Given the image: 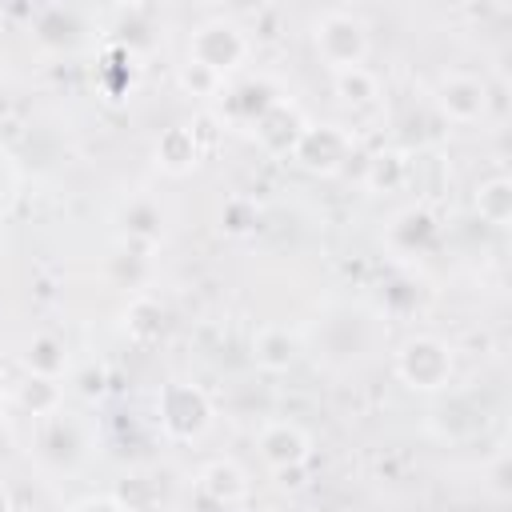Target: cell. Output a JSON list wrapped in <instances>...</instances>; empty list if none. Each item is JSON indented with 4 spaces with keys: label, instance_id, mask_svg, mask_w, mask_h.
<instances>
[{
    "label": "cell",
    "instance_id": "obj_2",
    "mask_svg": "<svg viewBox=\"0 0 512 512\" xmlns=\"http://www.w3.org/2000/svg\"><path fill=\"white\" fill-rule=\"evenodd\" d=\"M396 372H400V380H404L408 388L436 392V388H444L448 376H452V356H448V348H444L440 340L416 336V340H408V344L400 348Z\"/></svg>",
    "mask_w": 512,
    "mask_h": 512
},
{
    "label": "cell",
    "instance_id": "obj_18",
    "mask_svg": "<svg viewBox=\"0 0 512 512\" xmlns=\"http://www.w3.org/2000/svg\"><path fill=\"white\" fill-rule=\"evenodd\" d=\"M0 512H12V500H8V492L0 488Z\"/></svg>",
    "mask_w": 512,
    "mask_h": 512
},
{
    "label": "cell",
    "instance_id": "obj_14",
    "mask_svg": "<svg viewBox=\"0 0 512 512\" xmlns=\"http://www.w3.org/2000/svg\"><path fill=\"white\" fill-rule=\"evenodd\" d=\"M336 88L344 100H372L376 96V80L372 72L360 64V68H348V72H336Z\"/></svg>",
    "mask_w": 512,
    "mask_h": 512
},
{
    "label": "cell",
    "instance_id": "obj_9",
    "mask_svg": "<svg viewBox=\"0 0 512 512\" xmlns=\"http://www.w3.org/2000/svg\"><path fill=\"white\" fill-rule=\"evenodd\" d=\"M156 156H160V164H164L168 172H188V168L196 164V132L184 128V124L168 128V132L160 136V144H156Z\"/></svg>",
    "mask_w": 512,
    "mask_h": 512
},
{
    "label": "cell",
    "instance_id": "obj_5",
    "mask_svg": "<svg viewBox=\"0 0 512 512\" xmlns=\"http://www.w3.org/2000/svg\"><path fill=\"white\" fill-rule=\"evenodd\" d=\"M292 156L308 168V172H336L340 160L348 156V136L332 124L324 128H304L300 140L292 144Z\"/></svg>",
    "mask_w": 512,
    "mask_h": 512
},
{
    "label": "cell",
    "instance_id": "obj_6",
    "mask_svg": "<svg viewBox=\"0 0 512 512\" xmlns=\"http://www.w3.org/2000/svg\"><path fill=\"white\" fill-rule=\"evenodd\" d=\"M436 104H440V112H444L448 120H456V124H472V120H480V116H484L488 92H484V84H480V80L452 72V76H444V80H440Z\"/></svg>",
    "mask_w": 512,
    "mask_h": 512
},
{
    "label": "cell",
    "instance_id": "obj_17",
    "mask_svg": "<svg viewBox=\"0 0 512 512\" xmlns=\"http://www.w3.org/2000/svg\"><path fill=\"white\" fill-rule=\"evenodd\" d=\"M76 512H124L116 500H88V504H80Z\"/></svg>",
    "mask_w": 512,
    "mask_h": 512
},
{
    "label": "cell",
    "instance_id": "obj_11",
    "mask_svg": "<svg viewBox=\"0 0 512 512\" xmlns=\"http://www.w3.org/2000/svg\"><path fill=\"white\" fill-rule=\"evenodd\" d=\"M292 360H296V340L284 328H264L256 336V364L260 368L284 372V368H292Z\"/></svg>",
    "mask_w": 512,
    "mask_h": 512
},
{
    "label": "cell",
    "instance_id": "obj_10",
    "mask_svg": "<svg viewBox=\"0 0 512 512\" xmlns=\"http://www.w3.org/2000/svg\"><path fill=\"white\" fill-rule=\"evenodd\" d=\"M476 212L496 228H504L512 220V184H508V176H492L476 188Z\"/></svg>",
    "mask_w": 512,
    "mask_h": 512
},
{
    "label": "cell",
    "instance_id": "obj_8",
    "mask_svg": "<svg viewBox=\"0 0 512 512\" xmlns=\"http://www.w3.org/2000/svg\"><path fill=\"white\" fill-rule=\"evenodd\" d=\"M200 488H204L212 500H220V504H236V500L248 492V480H244V472H240L232 460H216V464H208V468L200 472Z\"/></svg>",
    "mask_w": 512,
    "mask_h": 512
},
{
    "label": "cell",
    "instance_id": "obj_13",
    "mask_svg": "<svg viewBox=\"0 0 512 512\" xmlns=\"http://www.w3.org/2000/svg\"><path fill=\"white\" fill-rule=\"evenodd\" d=\"M404 176H408V164L396 152H380V156L368 160V184L372 188H396Z\"/></svg>",
    "mask_w": 512,
    "mask_h": 512
},
{
    "label": "cell",
    "instance_id": "obj_16",
    "mask_svg": "<svg viewBox=\"0 0 512 512\" xmlns=\"http://www.w3.org/2000/svg\"><path fill=\"white\" fill-rule=\"evenodd\" d=\"M180 84H184V88H196V92H204V96H212V92H216V84H220V76L188 60V64H184V72H180Z\"/></svg>",
    "mask_w": 512,
    "mask_h": 512
},
{
    "label": "cell",
    "instance_id": "obj_12",
    "mask_svg": "<svg viewBox=\"0 0 512 512\" xmlns=\"http://www.w3.org/2000/svg\"><path fill=\"white\" fill-rule=\"evenodd\" d=\"M28 368H32V376L56 380V376L64 372V352H60V344H56L52 336H36V340L28 344Z\"/></svg>",
    "mask_w": 512,
    "mask_h": 512
},
{
    "label": "cell",
    "instance_id": "obj_7",
    "mask_svg": "<svg viewBox=\"0 0 512 512\" xmlns=\"http://www.w3.org/2000/svg\"><path fill=\"white\" fill-rule=\"evenodd\" d=\"M260 456L276 472H292L308 464V436L296 424H268L260 432Z\"/></svg>",
    "mask_w": 512,
    "mask_h": 512
},
{
    "label": "cell",
    "instance_id": "obj_1",
    "mask_svg": "<svg viewBox=\"0 0 512 512\" xmlns=\"http://www.w3.org/2000/svg\"><path fill=\"white\" fill-rule=\"evenodd\" d=\"M316 52L324 56V64L332 72H348V68H360L364 52H368V36H364V24L352 16V12H324L316 20Z\"/></svg>",
    "mask_w": 512,
    "mask_h": 512
},
{
    "label": "cell",
    "instance_id": "obj_3",
    "mask_svg": "<svg viewBox=\"0 0 512 512\" xmlns=\"http://www.w3.org/2000/svg\"><path fill=\"white\" fill-rule=\"evenodd\" d=\"M244 52H248V44H244L240 28L228 24V20H216V24H204L196 32L188 60L200 64V68H208V72H216V76H224V72H232L244 60Z\"/></svg>",
    "mask_w": 512,
    "mask_h": 512
},
{
    "label": "cell",
    "instance_id": "obj_4",
    "mask_svg": "<svg viewBox=\"0 0 512 512\" xmlns=\"http://www.w3.org/2000/svg\"><path fill=\"white\" fill-rule=\"evenodd\" d=\"M160 420H164V428H168L172 436H180V440L200 436V432L208 428V400H204V392H196V388H188V384L164 388V396H160Z\"/></svg>",
    "mask_w": 512,
    "mask_h": 512
},
{
    "label": "cell",
    "instance_id": "obj_15",
    "mask_svg": "<svg viewBox=\"0 0 512 512\" xmlns=\"http://www.w3.org/2000/svg\"><path fill=\"white\" fill-rule=\"evenodd\" d=\"M56 380H44V376H28L24 384H20V404L24 408H32V412H48L52 404H56Z\"/></svg>",
    "mask_w": 512,
    "mask_h": 512
}]
</instances>
